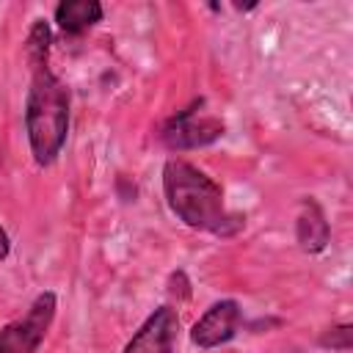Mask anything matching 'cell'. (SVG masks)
<instances>
[{
	"instance_id": "cell-1",
	"label": "cell",
	"mask_w": 353,
	"mask_h": 353,
	"mask_svg": "<svg viewBox=\"0 0 353 353\" xmlns=\"http://www.w3.org/2000/svg\"><path fill=\"white\" fill-rule=\"evenodd\" d=\"M163 190L171 212L190 229L229 237L243 226V218L226 210L223 188L188 160L171 157L163 165Z\"/></svg>"
},
{
	"instance_id": "cell-2",
	"label": "cell",
	"mask_w": 353,
	"mask_h": 353,
	"mask_svg": "<svg viewBox=\"0 0 353 353\" xmlns=\"http://www.w3.org/2000/svg\"><path fill=\"white\" fill-rule=\"evenodd\" d=\"M25 132L39 165L55 163L69 132V91L50 66L30 69L25 99Z\"/></svg>"
},
{
	"instance_id": "cell-3",
	"label": "cell",
	"mask_w": 353,
	"mask_h": 353,
	"mask_svg": "<svg viewBox=\"0 0 353 353\" xmlns=\"http://www.w3.org/2000/svg\"><path fill=\"white\" fill-rule=\"evenodd\" d=\"M58 298L55 292H41L30 303V309L0 328V353H36L44 342L52 320H55Z\"/></svg>"
},
{
	"instance_id": "cell-4",
	"label": "cell",
	"mask_w": 353,
	"mask_h": 353,
	"mask_svg": "<svg viewBox=\"0 0 353 353\" xmlns=\"http://www.w3.org/2000/svg\"><path fill=\"white\" fill-rule=\"evenodd\" d=\"M199 105H201V99L193 102L190 108L179 110L176 116H171L163 124L160 141L168 149H176V152H182V149H199V146L215 143L223 135L226 124L221 119H215V116H199V110H196Z\"/></svg>"
},
{
	"instance_id": "cell-5",
	"label": "cell",
	"mask_w": 353,
	"mask_h": 353,
	"mask_svg": "<svg viewBox=\"0 0 353 353\" xmlns=\"http://www.w3.org/2000/svg\"><path fill=\"white\" fill-rule=\"evenodd\" d=\"M240 320H243V312H240V303L237 301H218L212 303L190 328V342L199 345V347H218L223 342H229L237 328H240Z\"/></svg>"
},
{
	"instance_id": "cell-6",
	"label": "cell",
	"mask_w": 353,
	"mask_h": 353,
	"mask_svg": "<svg viewBox=\"0 0 353 353\" xmlns=\"http://www.w3.org/2000/svg\"><path fill=\"white\" fill-rule=\"evenodd\" d=\"M176 331H179V314H176V309L160 306L132 334V339L127 342L124 353H174Z\"/></svg>"
},
{
	"instance_id": "cell-7",
	"label": "cell",
	"mask_w": 353,
	"mask_h": 353,
	"mask_svg": "<svg viewBox=\"0 0 353 353\" xmlns=\"http://www.w3.org/2000/svg\"><path fill=\"white\" fill-rule=\"evenodd\" d=\"M295 237H298V245L306 251V254H320L328 240H331V226L320 210V204L314 199H303L301 201V212H298V221H295Z\"/></svg>"
},
{
	"instance_id": "cell-8",
	"label": "cell",
	"mask_w": 353,
	"mask_h": 353,
	"mask_svg": "<svg viewBox=\"0 0 353 353\" xmlns=\"http://www.w3.org/2000/svg\"><path fill=\"white\" fill-rule=\"evenodd\" d=\"M102 19V6L97 0H63L55 8V22L63 33L77 36Z\"/></svg>"
},
{
	"instance_id": "cell-9",
	"label": "cell",
	"mask_w": 353,
	"mask_h": 353,
	"mask_svg": "<svg viewBox=\"0 0 353 353\" xmlns=\"http://www.w3.org/2000/svg\"><path fill=\"white\" fill-rule=\"evenodd\" d=\"M50 41H52L50 25L44 19H36L30 33H28V41H25V58H28L30 69L50 66Z\"/></svg>"
},
{
	"instance_id": "cell-10",
	"label": "cell",
	"mask_w": 353,
	"mask_h": 353,
	"mask_svg": "<svg viewBox=\"0 0 353 353\" xmlns=\"http://www.w3.org/2000/svg\"><path fill=\"white\" fill-rule=\"evenodd\" d=\"M320 345H323V347H331V350H339V353H347L350 345H353V328H350L347 323L334 325V328H328V331L320 336Z\"/></svg>"
},
{
	"instance_id": "cell-11",
	"label": "cell",
	"mask_w": 353,
	"mask_h": 353,
	"mask_svg": "<svg viewBox=\"0 0 353 353\" xmlns=\"http://www.w3.org/2000/svg\"><path fill=\"white\" fill-rule=\"evenodd\" d=\"M11 254V240H8V234H6V229L0 226V262L6 259Z\"/></svg>"
}]
</instances>
